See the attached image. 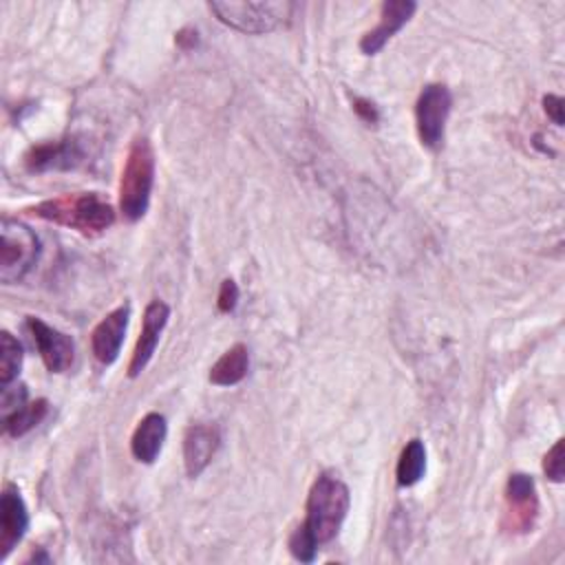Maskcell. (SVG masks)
Segmentation results:
<instances>
[{"label":"cell","instance_id":"6da1fadb","mask_svg":"<svg viewBox=\"0 0 565 565\" xmlns=\"http://www.w3.org/2000/svg\"><path fill=\"white\" fill-rule=\"evenodd\" d=\"M31 216L71 227L84 236H97L115 223L113 205L97 192H68L26 207Z\"/></svg>","mask_w":565,"mask_h":565},{"label":"cell","instance_id":"7a4b0ae2","mask_svg":"<svg viewBox=\"0 0 565 565\" xmlns=\"http://www.w3.org/2000/svg\"><path fill=\"white\" fill-rule=\"evenodd\" d=\"M349 488L333 472H320L307 494V516L300 527L318 543H329L340 532L349 512Z\"/></svg>","mask_w":565,"mask_h":565},{"label":"cell","instance_id":"3957f363","mask_svg":"<svg viewBox=\"0 0 565 565\" xmlns=\"http://www.w3.org/2000/svg\"><path fill=\"white\" fill-rule=\"evenodd\" d=\"M154 185V150L148 137H135L119 179V210L126 221H139Z\"/></svg>","mask_w":565,"mask_h":565},{"label":"cell","instance_id":"277c9868","mask_svg":"<svg viewBox=\"0 0 565 565\" xmlns=\"http://www.w3.org/2000/svg\"><path fill=\"white\" fill-rule=\"evenodd\" d=\"M0 234V280L11 285L22 280L33 269L40 256V241L29 225L11 218L2 221Z\"/></svg>","mask_w":565,"mask_h":565},{"label":"cell","instance_id":"5b68a950","mask_svg":"<svg viewBox=\"0 0 565 565\" xmlns=\"http://www.w3.org/2000/svg\"><path fill=\"white\" fill-rule=\"evenodd\" d=\"M289 2H210L214 15L241 33H267L289 18Z\"/></svg>","mask_w":565,"mask_h":565},{"label":"cell","instance_id":"8992f818","mask_svg":"<svg viewBox=\"0 0 565 565\" xmlns=\"http://www.w3.org/2000/svg\"><path fill=\"white\" fill-rule=\"evenodd\" d=\"M450 106H452V95L448 86L428 84L422 88L415 102V126H417V137L426 148L437 150L441 146Z\"/></svg>","mask_w":565,"mask_h":565},{"label":"cell","instance_id":"52a82bcc","mask_svg":"<svg viewBox=\"0 0 565 565\" xmlns=\"http://www.w3.org/2000/svg\"><path fill=\"white\" fill-rule=\"evenodd\" d=\"M539 514V497L534 479L525 472H512L505 483L503 527L508 532H527Z\"/></svg>","mask_w":565,"mask_h":565},{"label":"cell","instance_id":"ba28073f","mask_svg":"<svg viewBox=\"0 0 565 565\" xmlns=\"http://www.w3.org/2000/svg\"><path fill=\"white\" fill-rule=\"evenodd\" d=\"M24 327L29 331L31 342L40 351L44 366L51 373H64L71 369V364L75 360V344L66 333L57 331L55 327L46 324L44 320H40L35 316H29Z\"/></svg>","mask_w":565,"mask_h":565},{"label":"cell","instance_id":"9c48e42d","mask_svg":"<svg viewBox=\"0 0 565 565\" xmlns=\"http://www.w3.org/2000/svg\"><path fill=\"white\" fill-rule=\"evenodd\" d=\"M86 161V150L77 137H64L57 141H44L31 146L24 154V166L29 172L49 170H71Z\"/></svg>","mask_w":565,"mask_h":565},{"label":"cell","instance_id":"30bf717a","mask_svg":"<svg viewBox=\"0 0 565 565\" xmlns=\"http://www.w3.org/2000/svg\"><path fill=\"white\" fill-rule=\"evenodd\" d=\"M29 530V510L18 486L7 483L0 497V561L22 541Z\"/></svg>","mask_w":565,"mask_h":565},{"label":"cell","instance_id":"8fae6325","mask_svg":"<svg viewBox=\"0 0 565 565\" xmlns=\"http://www.w3.org/2000/svg\"><path fill=\"white\" fill-rule=\"evenodd\" d=\"M168 318H170V307L163 300H150L148 302V307L143 311L141 333L137 338V344H135V351H132V358H130V364H128V375L130 377H137L148 366V362L152 360L154 349H157L159 338H161V331L168 324Z\"/></svg>","mask_w":565,"mask_h":565},{"label":"cell","instance_id":"7c38bea8","mask_svg":"<svg viewBox=\"0 0 565 565\" xmlns=\"http://www.w3.org/2000/svg\"><path fill=\"white\" fill-rule=\"evenodd\" d=\"M128 318H130V307L121 305L113 309L106 318H102L99 324L93 329L90 349L99 364L110 366L119 358L126 329H128Z\"/></svg>","mask_w":565,"mask_h":565},{"label":"cell","instance_id":"4fadbf2b","mask_svg":"<svg viewBox=\"0 0 565 565\" xmlns=\"http://www.w3.org/2000/svg\"><path fill=\"white\" fill-rule=\"evenodd\" d=\"M417 4L413 0H386L380 9V22L375 29L366 31L360 40V51L364 55H375L415 13Z\"/></svg>","mask_w":565,"mask_h":565},{"label":"cell","instance_id":"5bb4252c","mask_svg":"<svg viewBox=\"0 0 565 565\" xmlns=\"http://www.w3.org/2000/svg\"><path fill=\"white\" fill-rule=\"evenodd\" d=\"M221 433L214 424H192L183 437V463L188 477H199L216 455Z\"/></svg>","mask_w":565,"mask_h":565},{"label":"cell","instance_id":"9a60e30c","mask_svg":"<svg viewBox=\"0 0 565 565\" xmlns=\"http://www.w3.org/2000/svg\"><path fill=\"white\" fill-rule=\"evenodd\" d=\"M166 435H168L166 417L161 413H148L146 417H141V422L137 424L130 437L132 457L141 463H152L163 448Z\"/></svg>","mask_w":565,"mask_h":565},{"label":"cell","instance_id":"2e32d148","mask_svg":"<svg viewBox=\"0 0 565 565\" xmlns=\"http://www.w3.org/2000/svg\"><path fill=\"white\" fill-rule=\"evenodd\" d=\"M247 369H249L247 347L234 344L210 369V382L216 386H234L247 375Z\"/></svg>","mask_w":565,"mask_h":565},{"label":"cell","instance_id":"e0dca14e","mask_svg":"<svg viewBox=\"0 0 565 565\" xmlns=\"http://www.w3.org/2000/svg\"><path fill=\"white\" fill-rule=\"evenodd\" d=\"M424 472H426V448H424V441L415 437L404 446L397 459V470H395L397 486L411 488L424 477Z\"/></svg>","mask_w":565,"mask_h":565},{"label":"cell","instance_id":"ac0fdd59","mask_svg":"<svg viewBox=\"0 0 565 565\" xmlns=\"http://www.w3.org/2000/svg\"><path fill=\"white\" fill-rule=\"evenodd\" d=\"M46 413H49V402L35 399V402H26L20 411H15L7 419H2V424L11 437H22L31 428H35L46 417Z\"/></svg>","mask_w":565,"mask_h":565},{"label":"cell","instance_id":"d6986e66","mask_svg":"<svg viewBox=\"0 0 565 565\" xmlns=\"http://www.w3.org/2000/svg\"><path fill=\"white\" fill-rule=\"evenodd\" d=\"M22 366V347L20 342L9 333H0V384L7 386L15 382Z\"/></svg>","mask_w":565,"mask_h":565},{"label":"cell","instance_id":"ffe728a7","mask_svg":"<svg viewBox=\"0 0 565 565\" xmlns=\"http://www.w3.org/2000/svg\"><path fill=\"white\" fill-rule=\"evenodd\" d=\"M289 552L296 561H302V563H311L318 554V543L298 525L291 536H289Z\"/></svg>","mask_w":565,"mask_h":565},{"label":"cell","instance_id":"44dd1931","mask_svg":"<svg viewBox=\"0 0 565 565\" xmlns=\"http://www.w3.org/2000/svg\"><path fill=\"white\" fill-rule=\"evenodd\" d=\"M543 472L550 481L561 483L565 477V452H563V439H558L543 457Z\"/></svg>","mask_w":565,"mask_h":565},{"label":"cell","instance_id":"7402d4cb","mask_svg":"<svg viewBox=\"0 0 565 565\" xmlns=\"http://www.w3.org/2000/svg\"><path fill=\"white\" fill-rule=\"evenodd\" d=\"M13 384V382H11ZM2 386V399H0V411H2V419H7L9 415H13L15 411H20L26 404V386L24 384H15V386Z\"/></svg>","mask_w":565,"mask_h":565},{"label":"cell","instance_id":"603a6c76","mask_svg":"<svg viewBox=\"0 0 565 565\" xmlns=\"http://www.w3.org/2000/svg\"><path fill=\"white\" fill-rule=\"evenodd\" d=\"M236 302H238V287H236V282H234L232 278H225V280L221 282V289H218V298H216L218 311H223V313H230V311H234Z\"/></svg>","mask_w":565,"mask_h":565},{"label":"cell","instance_id":"cb8c5ba5","mask_svg":"<svg viewBox=\"0 0 565 565\" xmlns=\"http://www.w3.org/2000/svg\"><path fill=\"white\" fill-rule=\"evenodd\" d=\"M353 110H355L358 117L364 119L366 124H377V119H380L377 108H375L369 99H364V97H353Z\"/></svg>","mask_w":565,"mask_h":565},{"label":"cell","instance_id":"d4e9b609","mask_svg":"<svg viewBox=\"0 0 565 565\" xmlns=\"http://www.w3.org/2000/svg\"><path fill=\"white\" fill-rule=\"evenodd\" d=\"M543 108L556 126H563V99L558 95H545L543 97Z\"/></svg>","mask_w":565,"mask_h":565}]
</instances>
